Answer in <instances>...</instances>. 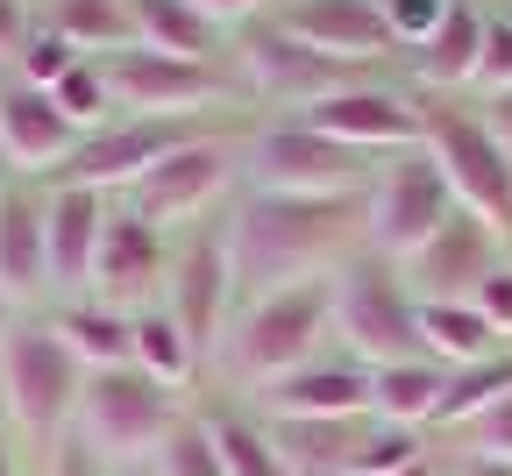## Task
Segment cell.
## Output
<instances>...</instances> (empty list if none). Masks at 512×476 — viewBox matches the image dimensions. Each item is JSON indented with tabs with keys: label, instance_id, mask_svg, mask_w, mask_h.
Instances as JSON below:
<instances>
[{
	"label": "cell",
	"instance_id": "6da1fadb",
	"mask_svg": "<svg viewBox=\"0 0 512 476\" xmlns=\"http://www.w3.org/2000/svg\"><path fill=\"white\" fill-rule=\"evenodd\" d=\"M228 263L235 292H278L306 278H335L363 249V192L342 199H299V192H235L228 199Z\"/></svg>",
	"mask_w": 512,
	"mask_h": 476
},
{
	"label": "cell",
	"instance_id": "7a4b0ae2",
	"mask_svg": "<svg viewBox=\"0 0 512 476\" xmlns=\"http://www.w3.org/2000/svg\"><path fill=\"white\" fill-rule=\"evenodd\" d=\"M320 349H335V299L328 278H306V285H278V292H249L228 313V334L214 349L207 384L249 398L278 377H292L299 363H313Z\"/></svg>",
	"mask_w": 512,
	"mask_h": 476
},
{
	"label": "cell",
	"instance_id": "3957f363",
	"mask_svg": "<svg viewBox=\"0 0 512 476\" xmlns=\"http://www.w3.org/2000/svg\"><path fill=\"white\" fill-rule=\"evenodd\" d=\"M79 391H86V370L50 327V313H22L0 334V420L15 427V441H29V448L64 441L79 413Z\"/></svg>",
	"mask_w": 512,
	"mask_h": 476
},
{
	"label": "cell",
	"instance_id": "277c9868",
	"mask_svg": "<svg viewBox=\"0 0 512 476\" xmlns=\"http://www.w3.org/2000/svg\"><path fill=\"white\" fill-rule=\"evenodd\" d=\"M413 107H420V150L441 164L456 207L491 221L512 242V157L491 135V121L477 114V100L470 93H413Z\"/></svg>",
	"mask_w": 512,
	"mask_h": 476
},
{
	"label": "cell",
	"instance_id": "5b68a950",
	"mask_svg": "<svg viewBox=\"0 0 512 476\" xmlns=\"http://www.w3.org/2000/svg\"><path fill=\"white\" fill-rule=\"evenodd\" d=\"M370 164L363 150L320 135L313 121L299 114H256L242 128V192H299V199H342V192H363L370 185Z\"/></svg>",
	"mask_w": 512,
	"mask_h": 476
},
{
	"label": "cell",
	"instance_id": "8992f818",
	"mask_svg": "<svg viewBox=\"0 0 512 476\" xmlns=\"http://www.w3.org/2000/svg\"><path fill=\"white\" fill-rule=\"evenodd\" d=\"M249 121H256V114L221 121V128H207V135H192V143H178L164 164H150L121 199H128L143 221H157L164 235L228 214V199L242 192V128H249Z\"/></svg>",
	"mask_w": 512,
	"mask_h": 476
},
{
	"label": "cell",
	"instance_id": "52a82bcc",
	"mask_svg": "<svg viewBox=\"0 0 512 476\" xmlns=\"http://www.w3.org/2000/svg\"><path fill=\"white\" fill-rule=\"evenodd\" d=\"M228 64H235V86L256 114H306V107H320L328 93H342L356 79H399V72H363V64L320 57L313 43H299L271 15L228 36Z\"/></svg>",
	"mask_w": 512,
	"mask_h": 476
},
{
	"label": "cell",
	"instance_id": "ba28073f",
	"mask_svg": "<svg viewBox=\"0 0 512 476\" xmlns=\"http://www.w3.org/2000/svg\"><path fill=\"white\" fill-rule=\"evenodd\" d=\"M185 391L143 377L136 363L121 370H86V391H79V413H72V434L107 462V469H136L157 455V441L171 434V420L185 413Z\"/></svg>",
	"mask_w": 512,
	"mask_h": 476
},
{
	"label": "cell",
	"instance_id": "9c48e42d",
	"mask_svg": "<svg viewBox=\"0 0 512 476\" xmlns=\"http://www.w3.org/2000/svg\"><path fill=\"white\" fill-rule=\"evenodd\" d=\"M328 299H335V349H349L363 370L420 356V299L406 292L399 263L356 249L328 278Z\"/></svg>",
	"mask_w": 512,
	"mask_h": 476
},
{
	"label": "cell",
	"instance_id": "30bf717a",
	"mask_svg": "<svg viewBox=\"0 0 512 476\" xmlns=\"http://www.w3.org/2000/svg\"><path fill=\"white\" fill-rule=\"evenodd\" d=\"M93 64L107 79L114 114H256L228 64H192V57H164L143 43H121Z\"/></svg>",
	"mask_w": 512,
	"mask_h": 476
},
{
	"label": "cell",
	"instance_id": "8fae6325",
	"mask_svg": "<svg viewBox=\"0 0 512 476\" xmlns=\"http://www.w3.org/2000/svg\"><path fill=\"white\" fill-rule=\"evenodd\" d=\"M448 214H456V192H448L441 164H434L420 143L370 164V185H363V249H370V256L406 263Z\"/></svg>",
	"mask_w": 512,
	"mask_h": 476
},
{
	"label": "cell",
	"instance_id": "7c38bea8",
	"mask_svg": "<svg viewBox=\"0 0 512 476\" xmlns=\"http://www.w3.org/2000/svg\"><path fill=\"white\" fill-rule=\"evenodd\" d=\"M221 121H242V114H114L93 135H79L72 164H64L50 185H93V192L121 199L150 164H164L178 143H192V135H207Z\"/></svg>",
	"mask_w": 512,
	"mask_h": 476
},
{
	"label": "cell",
	"instance_id": "4fadbf2b",
	"mask_svg": "<svg viewBox=\"0 0 512 476\" xmlns=\"http://www.w3.org/2000/svg\"><path fill=\"white\" fill-rule=\"evenodd\" d=\"M235 263H228V228L221 214L214 221H192L171 235V278H164V306L171 320L185 327V342L200 349V363L214 370V349L228 334V313H235Z\"/></svg>",
	"mask_w": 512,
	"mask_h": 476
},
{
	"label": "cell",
	"instance_id": "5bb4252c",
	"mask_svg": "<svg viewBox=\"0 0 512 476\" xmlns=\"http://www.w3.org/2000/svg\"><path fill=\"white\" fill-rule=\"evenodd\" d=\"M164 278H171V235L157 221H143L128 199H114L107 228H100V256H93L86 299H107L121 313H136V306L164 299Z\"/></svg>",
	"mask_w": 512,
	"mask_h": 476
},
{
	"label": "cell",
	"instance_id": "9a60e30c",
	"mask_svg": "<svg viewBox=\"0 0 512 476\" xmlns=\"http://www.w3.org/2000/svg\"><path fill=\"white\" fill-rule=\"evenodd\" d=\"M299 121H313L320 135H335V143H349L363 157H392V150L420 143V107H413L406 79H356V86L328 93L320 107H306Z\"/></svg>",
	"mask_w": 512,
	"mask_h": 476
},
{
	"label": "cell",
	"instance_id": "2e32d148",
	"mask_svg": "<svg viewBox=\"0 0 512 476\" xmlns=\"http://www.w3.org/2000/svg\"><path fill=\"white\" fill-rule=\"evenodd\" d=\"M505 256H512V242H505L491 221H477V214L456 207L399 270H406V292H413V299H470Z\"/></svg>",
	"mask_w": 512,
	"mask_h": 476
},
{
	"label": "cell",
	"instance_id": "e0dca14e",
	"mask_svg": "<svg viewBox=\"0 0 512 476\" xmlns=\"http://www.w3.org/2000/svg\"><path fill=\"white\" fill-rule=\"evenodd\" d=\"M271 22L292 29L299 43H313L320 57L363 64V72H399V43L384 29L377 0H278Z\"/></svg>",
	"mask_w": 512,
	"mask_h": 476
},
{
	"label": "cell",
	"instance_id": "ac0fdd59",
	"mask_svg": "<svg viewBox=\"0 0 512 476\" xmlns=\"http://www.w3.org/2000/svg\"><path fill=\"white\" fill-rule=\"evenodd\" d=\"M249 405L264 420H363L370 413V370L349 349H320L292 377L249 391Z\"/></svg>",
	"mask_w": 512,
	"mask_h": 476
},
{
	"label": "cell",
	"instance_id": "d6986e66",
	"mask_svg": "<svg viewBox=\"0 0 512 476\" xmlns=\"http://www.w3.org/2000/svg\"><path fill=\"white\" fill-rule=\"evenodd\" d=\"M114 199L93 185H43V256H50V306L79 299L100 256V228H107ZM43 306V313H50Z\"/></svg>",
	"mask_w": 512,
	"mask_h": 476
},
{
	"label": "cell",
	"instance_id": "ffe728a7",
	"mask_svg": "<svg viewBox=\"0 0 512 476\" xmlns=\"http://www.w3.org/2000/svg\"><path fill=\"white\" fill-rule=\"evenodd\" d=\"M79 150V128L57 114V100L43 86H22V79H0V157H8L15 178H36L50 185Z\"/></svg>",
	"mask_w": 512,
	"mask_h": 476
},
{
	"label": "cell",
	"instance_id": "44dd1931",
	"mask_svg": "<svg viewBox=\"0 0 512 476\" xmlns=\"http://www.w3.org/2000/svg\"><path fill=\"white\" fill-rule=\"evenodd\" d=\"M0 292L15 313L50 306V256H43V185L15 178L0 192Z\"/></svg>",
	"mask_w": 512,
	"mask_h": 476
},
{
	"label": "cell",
	"instance_id": "7402d4cb",
	"mask_svg": "<svg viewBox=\"0 0 512 476\" xmlns=\"http://www.w3.org/2000/svg\"><path fill=\"white\" fill-rule=\"evenodd\" d=\"M484 15L491 0H448V15L420 50H406V86L413 93H477V64H484Z\"/></svg>",
	"mask_w": 512,
	"mask_h": 476
},
{
	"label": "cell",
	"instance_id": "603a6c76",
	"mask_svg": "<svg viewBox=\"0 0 512 476\" xmlns=\"http://www.w3.org/2000/svg\"><path fill=\"white\" fill-rule=\"evenodd\" d=\"M128 29H136L143 50L192 57V64H228V29L207 22L192 0H128ZM228 72H235V64H228Z\"/></svg>",
	"mask_w": 512,
	"mask_h": 476
},
{
	"label": "cell",
	"instance_id": "cb8c5ba5",
	"mask_svg": "<svg viewBox=\"0 0 512 476\" xmlns=\"http://www.w3.org/2000/svg\"><path fill=\"white\" fill-rule=\"evenodd\" d=\"M200 420H207V434H214L221 476H285L278 441H271V420L256 413L249 398L221 391V398H207V405H200Z\"/></svg>",
	"mask_w": 512,
	"mask_h": 476
},
{
	"label": "cell",
	"instance_id": "d4e9b609",
	"mask_svg": "<svg viewBox=\"0 0 512 476\" xmlns=\"http://www.w3.org/2000/svg\"><path fill=\"white\" fill-rule=\"evenodd\" d=\"M363 434H370V413L363 420H271L285 476H349L363 455Z\"/></svg>",
	"mask_w": 512,
	"mask_h": 476
},
{
	"label": "cell",
	"instance_id": "484cf974",
	"mask_svg": "<svg viewBox=\"0 0 512 476\" xmlns=\"http://www.w3.org/2000/svg\"><path fill=\"white\" fill-rule=\"evenodd\" d=\"M128 363H136L143 377H157V384H171V391H185V398H192V384H207L200 349L185 342V327L171 320V306H164V299L128 313Z\"/></svg>",
	"mask_w": 512,
	"mask_h": 476
},
{
	"label": "cell",
	"instance_id": "4316f807",
	"mask_svg": "<svg viewBox=\"0 0 512 476\" xmlns=\"http://www.w3.org/2000/svg\"><path fill=\"white\" fill-rule=\"evenodd\" d=\"M441 384H448V370H441L434 356L377 363V370H370V420H392V427H420V434H434Z\"/></svg>",
	"mask_w": 512,
	"mask_h": 476
},
{
	"label": "cell",
	"instance_id": "83f0119b",
	"mask_svg": "<svg viewBox=\"0 0 512 476\" xmlns=\"http://www.w3.org/2000/svg\"><path fill=\"white\" fill-rule=\"evenodd\" d=\"M512 342H498L491 320L470 306V299H420V356H434L441 370H463V363H484Z\"/></svg>",
	"mask_w": 512,
	"mask_h": 476
},
{
	"label": "cell",
	"instance_id": "f1b7e54d",
	"mask_svg": "<svg viewBox=\"0 0 512 476\" xmlns=\"http://www.w3.org/2000/svg\"><path fill=\"white\" fill-rule=\"evenodd\" d=\"M50 327L64 334V349L79 356V370H121L128 363V313L107 306V299H57L50 306Z\"/></svg>",
	"mask_w": 512,
	"mask_h": 476
},
{
	"label": "cell",
	"instance_id": "f546056e",
	"mask_svg": "<svg viewBox=\"0 0 512 476\" xmlns=\"http://www.w3.org/2000/svg\"><path fill=\"white\" fill-rule=\"evenodd\" d=\"M36 22H50L72 50L86 57H107L121 43H136V29H128V0H36Z\"/></svg>",
	"mask_w": 512,
	"mask_h": 476
},
{
	"label": "cell",
	"instance_id": "4dcf8cb0",
	"mask_svg": "<svg viewBox=\"0 0 512 476\" xmlns=\"http://www.w3.org/2000/svg\"><path fill=\"white\" fill-rule=\"evenodd\" d=\"M505 391H512V349H498V356H484V363H463V370H448L441 405H434V434H463L477 413H491Z\"/></svg>",
	"mask_w": 512,
	"mask_h": 476
},
{
	"label": "cell",
	"instance_id": "1f68e13d",
	"mask_svg": "<svg viewBox=\"0 0 512 476\" xmlns=\"http://www.w3.org/2000/svg\"><path fill=\"white\" fill-rule=\"evenodd\" d=\"M150 476H221V455H214V434L200 420V405H185L171 420V434L150 455Z\"/></svg>",
	"mask_w": 512,
	"mask_h": 476
},
{
	"label": "cell",
	"instance_id": "d6a6232c",
	"mask_svg": "<svg viewBox=\"0 0 512 476\" xmlns=\"http://www.w3.org/2000/svg\"><path fill=\"white\" fill-rule=\"evenodd\" d=\"M50 100H57V114L72 121L79 135H93L100 121H114V100H107V79H100V64H93V57H79L72 72L50 86Z\"/></svg>",
	"mask_w": 512,
	"mask_h": 476
},
{
	"label": "cell",
	"instance_id": "836d02e7",
	"mask_svg": "<svg viewBox=\"0 0 512 476\" xmlns=\"http://www.w3.org/2000/svg\"><path fill=\"white\" fill-rule=\"evenodd\" d=\"M79 57H86V50H72L50 22H36V29H29V43H22V50H15V64H8V79H22V86H43V93H50V86L72 72Z\"/></svg>",
	"mask_w": 512,
	"mask_h": 476
},
{
	"label": "cell",
	"instance_id": "e575fe53",
	"mask_svg": "<svg viewBox=\"0 0 512 476\" xmlns=\"http://www.w3.org/2000/svg\"><path fill=\"white\" fill-rule=\"evenodd\" d=\"M427 448H434V434H420V427H392V420H370L356 469H363V476H392V469H406V462H413V455H427Z\"/></svg>",
	"mask_w": 512,
	"mask_h": 476
},
{
	"label": "cell",
	"instance_id": "d590c367",
	"mask_svg": "<svg viewBox=\"0 0 512 476\" xmlns=\"http://www.w3.org/2000/svg\"><path fill=\"white\" fill-rule=\"evenodd\" d=\"M512 93V0H491L484 15V64H477V100Z\"/></svg>",
	"mask_w": 512,
	"mask_h": 476
},
{
	"label": "cell",
	"instance_id": "8d00e7d4",
	"mask_svg": "<svg viewBox=\"0 0 512 476\" xmlns=\"http://www.w3.org/2000/svg\"><path fill=\"white\" fill-rule=\"evenodd\" d=\"M377 8H384V29H392V43H399V72H406V50H420L434 36V22L448 15V0H377Z\"/></svg>",
	"mask_w": 512,
	"mask_h": 476
},
{
	"label": "cell",
	"instance_id": "74e56055",
	"mask_svg": "<svg viewBox=\"0 0 512 476\" xmlns=\"http://www.w3.org/2000/svg\"><path fill=\"white\" fill-rule=\"evenodd\" d=\"M463 455H491V462H512V391L491 405V413H477L463 434H448Z\"/></svg>",
	"mask_w": 512,
	"mask_h": 476
},
{
	"label": "cell",
	"instance_id": "f35d334b",
	"mask_svg": "<svg viewBox=\"0 0 512 476\" xmlns=\"http://www.w3.org/2000/svg\"><path fill=\"white\" fill-rule=\"evenodd\" d=\"M470 306L491 320V334H498V342H512V256L491 270V278H484L477 292H470Z\"/></svg>",
	"mask_w": 512,
	"mask_h": 476
},
{
	"label": "cell",
	"instance_id": "ab89813d",
	"mask_svg": "<svg viewBox=\"0 0 512 476\" xmlns=\"http://www.w3.org/2000/svg\"><path fill=\"white\" fill-rule=\"evenodd\" d=\"M43 476H107V462H100L79 434H64V441L43 448Z\"/></svg>",
	"mask_w": 512,
	"mask_h": 476
},
{
	"label": "cell",
	"instance_id": "60d3db41",
	"mask_svg": "<svg viewBox=\"0 0 512 476\" xmlns=\"http://www.w3.org/2000/svg\"><path fill=\"white\" fill-rule=\"evenodd\" d=\"M29 29H36V0H0V72L15 64V50L29 43Z\"/></svg>",
	"mask_w": 512,
	"mask_h": 476
},
{
	"label": "cell",
	"instance_id": "b9f144b4",
	"mask_svg": "<svg viewBox=\"0 0 512 476\" xmlns=\"http://www.w3.org/2000/svg\"><path fill=\"white\" fill-rule=\"evenodd\" d=\"M192 8H200L207 22H221V29L235 36V29H249V22H264V15L278 8V0H192Z\"/></svg>",
	"mask_w": 512,
	"mask_h": 476
},
{
	"label": "cell",
	"instance_id": "7bdbcfd3",
	"mask_svg": "<svg viewBox=\"0 0 512 476\" xmlns=\"http://www.w3.org/2000/svg\"><path fill=\"white\" fill-rule=\"evenodd\" d=\"M470 100H477V93H470ZM477 114L491 121V135H498L505 157H512V93H484V100H477Z\"/></svg>",
	"mask_w": 512,
	"mask_h": 476
},
{
	"label": "cell",
	"instance_id": "ee69618b",
	"mask_svg": "<svg viewBox=\"0 0 512 476\" xmlns=\"http://www.w3.org/2000/svg\"><path fill=\"white\" fill-rule=\"evenodd\" d=\"M448 476H512V462H491V455H448Z\"/></svg>",
	"mask_w": 512,
	"mask_h": 476
},
{
	"label": "cell",
	"instance_id": "f6af8a7d",
	"mask_svg": "<svg viewBox=\"0 0 512 476\" xmlns=\"http://www.w3.org/2000/svg\"><path fill=\"white\" fill-rule=\"evenodd\" d=\"M392 476H448V455H434V448H427V455H413V462H406V469H392Z\"/></svg>",
	"mask_w": 512,
	"mask_h": 476
},
{
	"label": "cell",
	"instance_id": "bcb514c9",
	"mask_svg": "<svg viewBox=\"0 0 512 476\" xmlns=\"http://www.w3.org/2000/svg\"><path fill=\"white\" fill-rule=\"evenodd\" d=\"M0 476H22V455H15V427L0 420Z\"/></svg>",
	"mask_w": 512,
	"mask_h": 476
},
{
	"label": "cell",
	"instance_id": "7dc6e473",
	"mask_svg": "<svg viewBox=\"0 0 512 476\" xmlns=\"http://www.w3.org/2000/svg\"><path fill=\"white\" fill-rule=\"evenodd\" d=\"M15 320H22V313H15V306H8V292H0V334H8V327H15Z\"/></svg>",
	"mask_w": 512,
	"mask_h": 476
},
{
	"label": "cell",
	"instance_id": "c3c4849f",
	"mask_svg": "<svg viewBox=\"0 0 512 476\" xmlns=\"http://www.w3.org/2000/svg\"><path fill=\"white\" fill-rule=\"evenodd\" d=\"M107 476H150V462H136V469H107Z\"/></svg>",
	"mask_w": 512,
	"mask_h": 476
},
{
	"label": "cell",
	"instance_id": "681fc988",
	"mask_svg": "<svg viewBox=\"0 0 512 476\" xmlns=\"http://www.w3.org/2000/svg\"><path fill=\"white\" fill-rule=\"evenodd\" d=\"M8 185H15V171H8V157H0V192H8Z\"/></svg>",
	"mask_w": 512,
	"mask_h": 476
},
{
	"label": "cell",
	"instance_id": "f907efd6",
	"mask_svg": "<svg viewBox=\"0 0 512 476\" xmlns=\"http://www.w3.org/2000/svg\"><path fill=\"white\" fill-rule=\"evenodd\" d=\"M349 476H363V469H349Z\"/></svg>",
	"mask_w": 512,
	"mask_h": 476
},
{
	"label": "cell",
	"instance_id": "816d5d0a",
	"mask_svg": "<svg viewBox=\"0 0 512 476\" xmlns=\"http://www.w3.org/2000/svg\"><path fill=\"white\" fill-rule=\"evenodd\" d=\"M0 79H8V72H0Z\"/></svg>",
	"mask_w": 512,
	"mask_h": 476
}]
</instances>
